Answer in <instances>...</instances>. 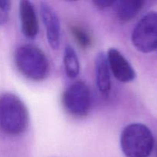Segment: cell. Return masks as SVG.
<instances>
[{
	"mask_svg": "<svg viewBox=\"0 0 157 157\" xmlns=\"http://www.w3.org/2000/svg\"><path fill=\"white\" fill-rule=\"evenodd\" d=\"M29 112L23 101L12 93L0 95V130L9 136H18L29 126Z\"/></svg>",
	"mask_w": 157,
	"mask_h": 157,
	"instance_id": "cell-1",
	"label": "cell"
},
{
	"mask_svg": "<svg viewBox=\"0 0 157 157\" xmlns=\"http://www.w3.org/2000/svg\"><path fill=\"white\" fill-rule=\"evenodd\" d=\"M15 64L18 70L29 79L35 81L44 80L49 73L48 60L38 46L24 44L15 50Z\"/></svg>",
	"mask_w": 157,
	"mask_h": 157,
	"instance_id": "cell-2",
	"label": "cell"
},
{
	"mask_svg": "<svg viewBox=\"0 0 157 157\" xmlns=\"http://www.w3.org/2000/svg\"><path fill=\"white\" fill-rule=\"evenodd\" d=\"M153 146V133L144 124H131L121 133V150L127 157H149Z\"/></svg>",
	"mask_w": 157,
	"mask_h": 157,
	"instance_id": "cell-3",
	"label": "cell"
},
{
	"mask_svg": "<svg viewBox=\"0 0 157 157\" xmlns=\"http://www.w3.org/2000/svg\"><path fill=\"white\" fill-rule=\"evenodd\" d=\"M62 104L70 114L78 117H85L91 107L90 88L84 81H75L64 90Z\"/></svg>",
	"mask_w": 157,
	"mask_h": 157,
	"instance_id": "cell-4",
	"label": "cell"
},
{
	"mask_svg": "<svg viewBox=\"0 0 157 157\" xmlns=\"http://www.w3.org/2000/svg\"><path fill=\"white\" fill-rule=\"evenodd\" d=\"M132 43L139 52L150 53L157 49V12L144 15L133 29Z\"/></svg>",
	"mask_w": 157,
	"mask_h": 157,
	"instance_id": "cell-5",
	"label": "cell"
},
{
	"mask_svg": "<svg viewBox=\"0 0 157 157\" xmlns=\"http://www.w3.org/2000/svg\"><path fill=\"white\" fill-rule=\"evenodd\" d=\"M107 62L113 76L119 81L128 83L136 78V72L125 57L116 48H110L107 55Z\"/></svg>",
	"mask_w": 157,
	"mask_h": 157,
	"instance_id": "cell-6",
	"label": "cell"
},
{
	"mask_svg": "<svg viewBox=\"0 0 157 157\" xmlns=\"http://www.w3.org/2000/svg\"><path fill=\"white\" fill-rule=\"evenodd\" d=\"M41 15L48 41L52 49L57 50L61 41V25L58 15L48 3L44 2H41Z\"/></svg>",
	"mask_w": 157,
	"mask_h": 157,
	"instance_id": "cell-7",
	"label": "cell"
},
{
	"mask_svg": "<svg viewBox=\"0 0 157 157\" xmlns=\"http://www.w3.org/2000/svg\"><path fill=\"white\" fill-rule=\"evenodd\" d=\"M19 17L21 32L28 38H34L38 32V21L35 7L30 1L19 2Z\"/></svg>",
	"mask_w": 157,
	"mask_h": 157,
	"instance_id": "cell-8",
	"label": "cell"
},
{
	"mask_svg": "<svg viewBox=\"0 0 157 157\" xmlns=\"http://www.w3.org/2000/svg\"><path fill=\"white\" fill-rule=\"evenodd\" d=\"M95 79L98 90L104 96L107 97L111 90L110 67L107 55L103 52L98 54L95 61Z\"/></svg>",
	"mask_w": 157,
	"mask_h": 157,
	"instance_id": "cell-9",
	"label": "cell"
},
{
	"mask_svg": "<svg viewBox=\"0 0 157 157\" xmlns=\"http://www.w3.org/2000/svg\"><path fill=\"white\" fill-rule=\"evenodd\" d=\"M117 17L121 22H127L133 19L143 9L144 1L140 0H121L115 2Z\"/></svg>",
	"mask_w": 157,
	"mask_h": 157,
	"instance_id": "cell-10",
	"label": "cell"
},
{
	"mask_svg": "<svg viewBox=\"0 0 157 157\" xmlns=\"http://www.w3.org/2000/svg\"><path fill=\"white\" fill-rule=\"evenodd\" d=\"M63 61L67 76L71 79L77 78L80 72V63L76 52L71 46L67 45L64 48Z\"/></svg>",
	"mask_w": 157,
	"mask_h": 157,
	"instance_id": "cell-11",
	"label": "cell"
},
{
	"mask_svg": "<svg viewBox=\"0 0 157 157\" xmlns=\"http://www.w3.org/2000/svg\"><path fill=\"white\" fill-rule=\"evenodd\" d=\"M71 30L72 35H74L77 42L83 48H87L91 44V37L85 29L80 27V26L75 25L72 26Z\"/></svg>",
	"mask_w": 157,
	"mask_h": 157,
	"instance_id": "cell-12",
	"label": "cell"
},
{
	"mask_svg": "<svg viewBox=\"0 0 157 157\" xmlns=\"http://www.w3.org/2000/svg\"><path fill=\"white\" fill-rule=\"evenodd\" d=\"M11 3L6 0H0V25L6 24L9 18Z\"/></svg>",
	"mask_w": 157,
	"mask_h": 157,
	"instance_id": "cell-13",
	"label": "cell"
},
{
	"mask_svg": "<svg viewBox=\"0 0 157 157\" xmlns=\"http://www.w3.org/2000/svg\"><path fill=\"white\" fill-rule=\"evenodd\" d=\"M115 2L116 1H110V0H95L93 1V3L98 9L103 10L113 6Z\"/></svg>",
	"mask_w": 157,
	"mask_h": 157,
	"instance_id": "cell-14",
	"label": "cell"
}]
</instances>
